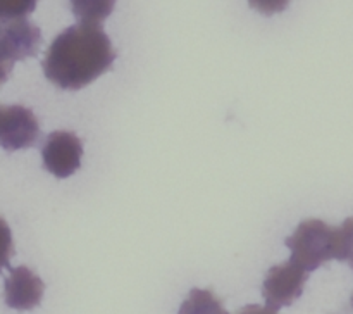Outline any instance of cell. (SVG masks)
Here are the masks:
<instances>
[{
  "instance_id": "cell-12",
  "label": "cell",
  "mask_w": 353,
  "mask_h": 314,
  "mask_svg": "<svg viewBox=\"0 0 353 314\" xmlns=\"http://www.w3.org/2000/svg\"><path fill=\"white\" fill-rule=\"evenodd\" d=\"M14 255V242L12 231L3 217H0V271L3 268H9L10 257Z\"/></svg>"
},
{
  "instance_id": "cell-14",
  "label": "cell",
  "mask_w": 353,
  "mask_h": 314,
  "mask_svg": "<svg viewBox=\"0 0 353 314\" xmlns=\"http://www.w3.org/2000/svg\"><path fill=\"white\" fill-rule=\"evenodd\" d=\"M238 314H278V311L271 309L269 306H248L241 309Z\"/></svg>"
},
{
  "instance_id": "cell-15",
  "label": "cell",
  "mask_w": 353,
  "mask_h": 314,
  "mask_svg": "<svg viewBox=\"0 0 353 314\" xmlns=\"http://www.w3.org/2000/svg\"><path fill=\"white\" fill-rule=\"evenodd\" d=\"M12 68H14L12 62H9L7 59H3L2 55H0V86L7 81L10 71H12Z\"/></svg>"
},
{
  "instance_id": "cell-5",
  "label": "cell",
  "mask_w": 353,
  "mask_h": 314,
  "mask_svg": "<svg viewBox=\"0 0 353 314\" xmlns=\"http://www.w3.org/2000/svg\"><path fill=\"white\" fill-rule=\"evenodd\" d=\"M83 144L71 131H54L45 138L41 159L48 173L55 178H68L81 166Z\"/></svg>"
},
{
  "instance_id": "cell-3",
  "label": "cell",
  "mask_w": 353,
  "mask_h": 314,
  "mask_svg": "<svg viewBox=\"0 0 353 314\" xmlns=\"http://www.w3.org/2000/svg\"><path fill=\"white\" fill-rule=\"evenodd\" d=\"M309 273L288 261L269 269L262 285V295L271 309L278 311L281 307L292 306L303 292Z\"/></svg>"
},
{
  "instance_id": "cell-16",
  "label": "cell",
  "mask_w": 353,
  "mask_h": 314,
  "mask_svg": "<svg viewBox=\"0 0 353 314\" xmlns=\"http://www.w3.org/2000/svg\"><path fill=\"white\" fill-rule=\"evenodd\" d=\"M352 302H353V299H352Z\"/></svg>"
},
{
  "instance_id": "cell-4",
  "label": "cell",
  "mask_w": 353,
  "mask_h": 314,
  "mask_svg": "<svg viewBox=\"0 0 353 314\" xmlns=\"http://www.w3.org/2000/svg\"><path fill=\"white\" fill-rule=\"evenodd\" d=\"M40 138V124L33 110L24 106H0V147L23 150Z\"/></svg>"
},
{
  "instance_id": "cell-11",
  "label": "cell",
  "mask_w": 353,
  "mask_h": 314,
  "mask_svg": "<svg viewBox=\"0 0 353 314\" xmlns=\"http://www.w3.org/2000/svg\"><path fill=\"white\" fill-rule=\"evenodd\" d=\"M38 0H0V26L16 19H24L37 7Z\"/></svg>"
},
{
  "instance_id": "cell-6",
  "label": "cell",
  "mask_w": 353,
  "mask_h": 314,
  "mask_svg": "<svg viewBox=\"0 0 353 314\" xmlns=\"http://www.w3.org/2000/svg\"><path fill=\"white\" fill-rule=\"evenodd\" d=\"M40 43V30L26 17L0 26V55L12 64L37 55Z\"/></svg>"
},
{
  "instance_id": "cell-1",
  "label": "cell",
  "mask_w": 353,
  "mask_h": 314,
  "mask_svg": "<svg viewBox=\"0 0 353 314\" xmlns=\"http://www.w3.org/2000/svg\"><path fill=\"white\" fill-rule=\"evenodd\" d=\"M116 59L112 43L99 24L78 23L55 37L43 57V72L62 90H79L109 71Z\"/></svg>"
},
{
  "instance_id": "cell-8",
  "label": "cell",
  "mask_w": 353,
  "mask_h": 314,
  "mask_svg": "<svg viewBox=\"0 0 353 314\" xmlns=\"http://www.w3.org/2000/svg\"><path fill=\"white\" fill-rule=\"evenodd\" d=\"M179 314H230L224 307L223 300L205 288L190 290L188 297L179 307Z\"/></svg>"
},
{
  "instance_id": "cell-13",
  "label": "cell",
  "mask_w": 353,
  "mask_h": 314,
  "mask_svg": "<svg viewBox=\"0 0 353 314\" xmlns=\"http://www.w3.org/2000/svg\"><path fill=\"white\" fill-rule=\"evenodd\" d=\"M290 2H292V0H248L250 7H254L259 12L265 14V16L283 12V10L290 6Z\"/></svg>"
},
{
  "instance_id": "cell-10",
  "label": "cell",
  "mask_w": 353,
  "mask_h": 314,
  "mask_svg": "<svg viewBox=\"0 0 353 314\" xmlns=\"http://www.w3.org/2000/svg\"><path fill=\"white\" fill-rule=\"evenodd\" d=\"M334 259L353 266V216L334 228Z\"/></svg>"
},
{
  "instance_id": "cell-9",
  "label": "cell",
  "mask_w": 353,
  "mask_h": 314,
  "mask_svg": "<svg viewBox=\"0 0 353 314\" xmlns=\"http://www.w3.org/2000/svg\"><path fill=\"white\" fill-rule=\"evenodd\" d=\"M69 2L78 23L99 24V26H102L116 6V0H69Z\"/></svg>"
},
{
  "instance_id": "cell-2",
  "label": "cell",
  "mask_w": 353,
  "mask_h": 314,
  "mask_svg": "<svg viewBox=\"0 0 353 314\" xmlns=\"http://www.w3.org/2000/svg\"><path fill=\"white\" fill-rule=\"evenodd\" d=\"M286 245L292 251L290 261L310 273L334 259V228L321 219L302 221Z\"/></svg>"
},
{
  "instance_id": "cell-7",
  "label": "cell",
  "mask_w": 353,
  "mask_h": 314,
  "mask_svg": "<svg viewBox=\"0 0 353 314\" xmlns=\"http://www.w3.org/2000/svg\"><path fill=\"white\" fill-rule=\"evenodd\" d=\"M45 285L38 275L26 266L10 269L3 285L6 304L17 311H30L37 307L43 299Z\"/></svg>"
}]
</instances>
